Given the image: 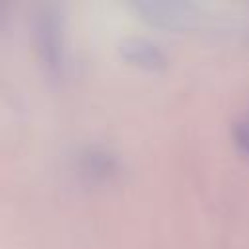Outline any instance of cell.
<instances>
[{
  "label": "cell",
  "instance_id": "6da1fadb",
  "mask_svg": "<svg viewBox=\"0 0 249 249\" xmlns=\"http://www.w3.org/2000/svg\"><path fill=\"white\" fill-rule=\"evenodd\" d=\"M33 41L41 64L54 76L62 74L66 64V37L64 19L56 8H43L35 16Z\"/></svg>",
  "mask_w": 249,
  "mask_h": 249
},
{
  "label": "cell",
  "instance_id": "277c9868",
  "mask_svg": "<svg viewBox=\"0 0 249 249\" xmlns=\"http://www.w3.org/2000/svg\"><path fill=\"white\" fill-rule=\"evenodd\" d=\"M231 140L237 150V154L245 160H249V117H241L233 123L231 128Z\"/></svg>",
  "mask_w": 249,
  "mask_h": 249
},
{
  "label": "cell",
  "instance_id": "7a4b0ae2",
  "mask_svg": "<svg viewBox=\"0 0 249 249\" xmlns=\"http://www.w3.org/2000/svg\"><path fill=\"white\" fill-rule=\"evenodd\" d=\"M121 56L132 64L138 66L142 70H161L165 66V53L150 39L144 37H128L121 43L119 47Z\"/></svg>",
  "mask_w": 249,
  "mask_h": 249
},
{
  "label": "cell",
  "instance_id": "3957f363",
  "mask_svg": "<svg viewBox=\"0 0 249 249\" xmlns=\"http://www.w3.org/2000/svg\"><path fill=\"white\" fill-rule=\"evenodd\" d=\"M82 167L93 177H107L117 171V161L105 150H89L82 156Z\"/></svg>",
  "mask_w": 249,
  "mask_h": 249
}]
</instances>
